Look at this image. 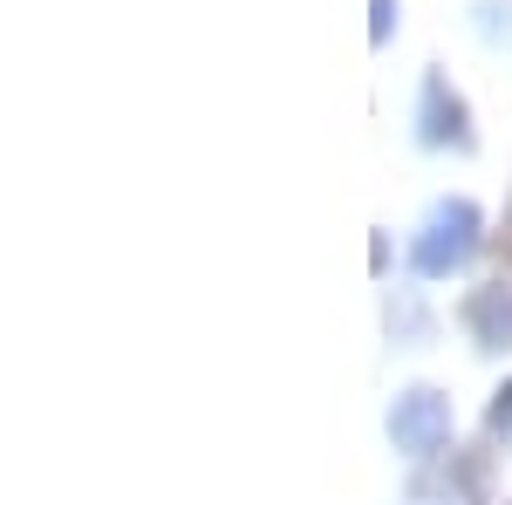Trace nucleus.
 Listing matches in <instances>:
<instances>
[{
  "label": "nucleus",
  "mask_w": 512,
  "mask_h": 505,
  "mask_svg": "<svg viewBox=\"0 0 512 505\" xmlns=\"http://www.w3.org/2000/svg\"><path fill=\"white\" fill-rule=\"evenodd\" d=\"M478 239H485V219H478L472 198H437L424 212V226H417V239H410V267L424 280H451L478 253Z\"/></svg>",
  "instance_id": "f257e3e1"
},
{
  "label": "nucleus",
  "mask_w": 512,
  "mask_h": 505,
  "mask_svg": "<svg viewBox=\"0 0 512 505\" xmlns=\"http://www.w3.org/2000/svg\"><path fill=\"white\" fill-rule=\"evenodd\" d=\"M390 444L403 458H437L444 444H451V396L431 383L403 389L390 403Z\"/></svg>",
  "instance_id": "f03ea898"
},
{
  "label": "nucleus",
  "mask_w": 512,
  "mask_h": 505,
  "mask_svg": "<svg viewBox=\"0 0 512 505\" xmlns=\"http://www.w3.org/2000/svg\"><path fill=\"white\" fill-rule=\"evenodd\" d=\"M417 144H424V151H472V117H465V96L437 76V69L424 76V89H417Z\"/></svg>",
  "instance_id": "7ed1b4c3"
},
{
  "label": "nucleus",
  "mask_w": 512,
  "mask_h": 505,
  "mask_svg": "<svg viewBox=\"0 0 512 505\" xmlns=\"http://www.w3.org/2000/svg\"><path fill=\"white\" fill-rule=\"evenodd\" d=\"M465 335H472L485 355H506L512 349V287L492 280V287H472L465 294Z\"/></svg>",
  "instance_id": "20e7f679"
},
{
  "label": "nucleus",
  "mask_w": 512,
  "mask_h": 505,
  "mask_svg": "<svg viewBox=\"0 0 512 505\" xmlns=\"http://www.w3.org/2000/svg\"><path fill=\"white\" fill-rule=\"evenodd\" d=\"M403 505H478V471L472 465H444V471H424L410 485Z\"/></svg>",
  "instance_id": "39448f33"
},
{
  "label": "nucleus",
  "mask_w": 512,
  "mask_h": 505,
  "mask_svg": "<svg viewBox=\"0 0 512 505\" xmlns=\"http://www.w3.org/2000/svg\"><path fill=\"white\" fill-rule=\"evenodd\" d=\"M472 14H478L472 28H478L485 41H512V0H478Z\"/></svg>",
  "instance_id": "423d86ee"
},
{
  "label": "nucleus",
  "mask_w": 512,
  "mask_h": 505,
  "mask_svg": "<svg viewBox=\"0 0 512 505\" xmlns=\"http://www.w3.org/2000/svg\"><path fill=\"white\" fill-rule=\"evenodd\" d=\"M492 437L512 444V389H499V403H492Z\"/></svg>",
  "instance_id": "0eeeda50"
},
{
  "label": "nucleus",
  "mask_w": 512,
  "mask_h": 505,
  "mask_svg": "<svg viewBox=\"0 0 512 505\" xmlns=\"http://www.w3.org/2000/svg\"><path fill=\"white\" fill-rule=\"evenodd\" d=\"M390 28H396V0H376V21H369V35L390 41Z\"/></svg>",
  "instance_id": "6e6552de"
},
{
  "label": "nucleus",
  "mask_w": 512,
  "mask_h": 505,
  "mask_svg": "<svg viewBox=\"0 0 512 505\" xmlns=\"http://www.w3.org/2000/svg\"><path fill=\"white\" fill-rule=\"evenodd\" d=\"M506 246H512V239H506Z\"/></svg>",
  "instance_id": "1a4fd4ad"
}]
</instances>
